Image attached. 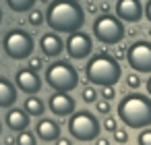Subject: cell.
<instances>
[{
	"instance_id": "cell-20",
	"label": "cell",
	"mask_w": 151,
	"mask_h": 145,
	"mask_svg": "<svg viewBox=\"0 0 151 145\" xmlns=\"http://www.w3.org/2000/svg\"><path fill=\"white\" fill-rule=\"evenodd\" d=\"M17 145H37V141H35L33 133H29V131L25 128V131H21V133L17 135Z\"/></svg>"
},
{
	"instance_id": "cell-26",
	"label": "cell",
	"mask_w": 151,
	"mask_h": 145,
	"mask_svg": "<svg viewBox=\"0 0 151 145\" xmlns=\"http://www.w3.org/2000/svg\"><path fill=\"white\" fill-rule=\"evenodd\" d=\"M112 135H114V141H116V143H126V141H128V133L122 131V128H116Z\"/></svg>"
},
{
	"instance_id": "cell-24",
	"label": "cell",
	"mask_w": 151,
	"mask_h": 145,
	"mask_svg": "<svg viewBox=\"0 0 151 145\" xmlns=\"http://www.w3.org/2000/svg\"><path fill=\"white\" fill-rule=\"evenodd\" d=\"M139 145H151V128L147 126L145 131H141L139 135Z\"/></svg>"
},
{
	"instance_id": "cell-21",
	"label": "cell",
	"mask_w": 151,
	"mask_h": 145,
	"mask_svg": "<svg viewBox=\"0 0 151 145\" xmlns=\"http://www.w3.org/2000/svg\"><path fill=\"white\" fill-rule=\"evenodd\" d=\"M83 100H85L87 104H95V100H97V89H95V85L83 87Z\"/></svg>"
},
{
	"instance_id": "cell-8",
	"label": "cell",
	"mask_w": 151,
	"mask_h": 145,
	"mask_svg": "<svg viewBox=\"0 0 151 145\" xmlns=\"http://www.w3.org/2000/svg\"><path fill=\"white\" fill-rule=\"evenodd\" d=\"M126 62L134 73H151V42L139 40L128 46L126 50Z\"/></svg>"
},
{
	"instance_id": "cell-29",
	"label": "cell",
	"mask_w": 151,
	"mask_h": 145,
	"mask_svg": "<svg viewBox=\"0 0 151 145\" xmlns=\"http://www.w3.org/2000/svg\"><path fill=\"white\" fill-rule=\"evenodd\" d=\"M143 17L151 23V0H147V4L143 6Z\"/></svg>"
},
{
	"instance_id": "cell-2",
	"label": "cell",
	"mask_w": 151,
	"mask_h": 145,
	"mask_svg": "<svg viewBox=\"0 0 151 145\" xmlns=\"http://www.w3.org/2000/svg\"><path fill=\"white\" fill-rule=\"evenodd\" d=\"M118 118L128 128L151 126V97L143 93H128L118 104Z\"/></svg>"
},
{
	"instance_id": "cell-3",
	"label": "cell",
	"mask_w": 151,
	"mask_h": 145,
	"mask_svg": "<svg viewBox=\"0 0 151 145\" xmlns=\"http://www.w3.org/2000/svg\"><path fill=\"white\" fill-rule=\"evenodd\" d=\"M85 77L95 87H108V85L116 87V83L122 77V69H120V64L114 56L95 54L85 66Z\"/></svg>"
},
{
	"instance_id": "cell-14",
	"label": "cell",
	"mask_w": 151,
	"mask_h": 145,
	"mask_svg": "<svg viewBox=\"0 0 151 145\" xmlns=\"http://www.w3.org/2000/svg\"><path fill=\"white\" fill-rule=\"evenodd\" d=\"M6 124H9L11 131L21 133V131H25L29 126V114L25 112V108L23 110L21 108H9V112H6Z\"/></svg>"
},
{
	"instance_id": "cell-17",
	"label": "cell",
	"mask_w": 151,
	"mask_h": 145,
	"mask_svg": "<svg viewBox=\"0 0 151 145\" xmlns=\"http://www.w3.org/2000/svg\"><path fill=\"white\" fill-rule=\"evenodd\" d=\"M44 110H46V106H44V102H42L40 97L31 95V97L25 100V112H27L29 116H42Z\"/></svg>"
},
{
	"instance_id": "cell-22",
	"label": "cell",
	"mask_w": 151,
	"mask_h": 145,
	"mask_svg": "<svg viewBox=\"0 0 151 145\" xmlns=\"http://www.w3.org/2000/svg\"><path fill=\"white\" fill-rule=\"evenodd\" d=\"M99 97H104V100H114L116 97V89H114V85H108V87H99Z\"/></svg>"
},
{
	"instance_id": "cell-18",
	"label": "cell",
	"mask_w": 151,
	"mask_h": 145,
	"mask_svg": "<svg viewBox=\"0 0 151 145\" xmlns=\"http://www.w3.org/2000/svg\"><path fill=\"white\" fill-rule=\"evenodd\" d=\"M6 2L15 13H29L31 9H35V0H6Z\"/></svg>"
},
{
	"instance_id": "cell-23",
	"label": "cell",
	"mask_w": 151,
	"mask_h": 145,
	"mask_svg": "<svg viewBox=\"0 0 151 145\" xmlns=\"http://www.w3.org/2000/svg\"><path fill=\"white\" fill-rule=\"evenodd\" d=\"M95 110H97L99 114H108V112H110V102L104 100V97L95 100Z\"/></svg>"
},
{
	"instance_id": "cell-28",
	"label": "cell",
	"mask_w": 151,
	"mask_h": 145,
	"mask_svg": "<svg viewBox=\"0 0 151 145\" xmlns=\"http://www.w3.org/2000/svg\"><path fill=\"white\" fill-rule=\"evenodd\" d=\"M29 69H33V71H37V69H42V58H35V56H29Z\"/></svg>"
},
{
	"instance_id": "cell-25",
	"label": "cell",
	"mask_w": 151,
	"mask_h": 145,
	"mask_svg": "<svg viewBox=\"0 0 151 145\" xmlns=\"http://www.w3.org/2000/svg\"><path fill=\"white\" fill-rule=\"evenodd\" d=\"M126 85H128L130 89H137V87L141 85V79H139V75H137V73H130V75L126 77Z\"/></svg>"
},
{
	"instance_id": "cell-15",
	"label": "cell",
	"mask_w": 151,
	"mask_h": 145,
	"mask_svg": "<svg viewBox=\"0 0 151 145\" xmlns=\"http://www.w3.org/2000/svg\"><path fill=\"white\" fill-rule=\"evenodd\" d=\"M15 102H17V85L0 77V108H13Z\"/></svg>"
},
{
	"instance_id": "cell-16",
	"label": "cell",
	"mask_w": 151,
	"mask_h": 145,
	"mask_svg": "<svg viewBox=\"0 0 151 145\" xmlns=\"http://www.w3.org/2000/svg\"><path fill=\"white\" fill-rule=\"evenodd\" d=\"M37 137L44 139V141H56L60 137V126L56 120H50V118H44L37 122Z\"/></svg>"
},
{
	"instance_id": "cell-1",
	"label": "cell",
	"mask_w": 151,
	"mask_h": 145,
	"mask_svg": "<svg viewBox=\"0 0 151 145\" xmlns=\"http://www.w3.org/2000/svg\"><path fill=\"white\" fill-rule=\"evenodd\" d=\"M44 15L48 27L56 33L79 31L85 23V11L77 0H52Z\"/></svg>"
},
{
	"instance_id": "cell-34",
	"label": "cell",
	"mask_w": 151,
	"mask_h": 145,
	"mask_svg": "<svg viewBox=\"0 0 151 145\" xmlns=\"http://www.w3.org/2000/svg\"><path fill=\"white\" fill-rule=\"evenodd\" d=\"M0 23H2V9H0Z\"/></svg>"
},
{
	"instance_id": "cell-31",
	"label": "cell",
	"mask_w": 151,
	"mask_h": 145,
	"mask_svg": "<svg viewBox=\"0 0 151 145\" xmlns=\"http://www.w3.org/2000/svg\"><path fill=\"white\" fill-rule=\"evenodd\" d=\"M95 145H110V141L104 139V137H97V139H95Z\"/></svg>"
},
{
	"instance_id": "cell-32",
	"label": "cell",
	"mask_w": 151,
	"mask_h": 145,
	"mask_svg": "<svg viewBox=\"0 0 151 145\" xmlns=\"http://www.w3.org/2000/svg\"><path fill=\"white\" fill-rule=\"evenodd\" d=\"M56 145H73V143H70L68 139H62V137H58V139H56Z\"/></svg>"
},
{
	"instance_id": "cell-7",
	"label": "cell",
	"mask_w": 151,
	"mask_h": 145,
	"mask_svg": "<svg viewBox=\"0 0 151 145\" xmlns=\"http://www.w3.org/2000/svg\"><path fill=\"white\" fill-rule=\"evenodd\" d=\"M93 35L101 44L114 46V44L122 42V38H124V25L114 15H99L93 21Z\"/></svg>"
},
{
	"instance_id": "cell-35",
	"label": "cell",
	"mask_w": 151,
	"mask_h": 145,
	"mask_svg": "<svg viewBox=\"0 0 151 145\" xmlns=\"http://www.w3.org/2000/svg\"><path fill=\"white\" fill-rule=\"evenodd\" d=\"M0 133H2V122H0Z\"/></svg>"
},
{
	"instance_id": "cell-10",
	"label": "cell",
	"mask_w": 151,
	"mask_h": 145,
	"mask_svg": "<svg viewBox=\"0 0 151 145\" xmlns=\"http://www.w3.org/2000/svg\"><path fill=\"white\" fill-rule=\"evenodd\" d=\"M15 85L23 91V93H29V95H33V93H37L40 89H42V79H40V75L33 71V69H19L17 71V75H15Z\"/></svg>"
},
{
	"instance_id": "cell-9",
	"label": "cell",
	"mask_w": 151,
	"mask_h": 145,
	"mask_svg": "<svg viewBox=\"0 0 151 145\" xmlns=\"http://www.w3.org/2000/svg\"><path fill=\"white\" fill-rule=\"evenodd\" d=\"M93 50V42L91 38L85 33V31H73L68 33V40H66V52L73 60H83L91 54Z\"/></svg>"
},
{
	"instance_id": "cell-5",
	"label": "cell",
	"mask_w": 151,
	"mask_h": 145,
	"mask_svg": "<svg viewBox=\"0 0 151 145\" xmlns=\"http://www.w3.org/2000/svg\"><path fill=\"white\" fill-rule=\"evenodd\" d=\"M2 48H4L9 58H13V60H27L29 56H33L35 42H33V35L29 31L15 27V29H11L4 35Z\"/></svg>"
},
{
	"instance_id": "cell-27",
	"label": "cell",
	"mask_w": 151,
	"mask_h": 145,
	"mask_svg": "<svg viewBox=\"0 0 151 145\" xmlns=\"http://www.w3.org/2000/svg\"><path fill=\"white\" fill-rule=\"evenodd\" d=\"M104 128L110 131V133H114V131L118 128V126H116V118H114V116H108V118L104 120Z\"/></svg>"
},
{
	"instance_id": "cell-4",
	"label": "cell",
	"mask_w": 151,
	"mask_h": 145,
	"mask_svg": "<svg viewBox=\"0 0 151 145\" xmlns=\"http://www.w3.org/2000/svg\"><path fill=\"white\" fill-rule=\"evenodd\" d=\"M46 83L54 91H73L79 85V73L77 69L66 60H56L46 69Z\"/></svg>"
},
{
	"instance_id": "cell-36",
	"label": "cell",
	"mask_w": 151,
	"mask_h": 145,
	"mask_svg": "<svg viewBox=\"0 0 151 145\" xmlns=\"http://www.w3.org/2000/svg\"><path fill=\"white\" fill-rule=\"evenodd\" d=\"M77 2H79V0H77Z\"/></svg>"
},
{
	"instance_id": "cell-12",
	"label": "cell",
	"mask_w": 151,
	"mask_h": 145,
	"mask_svg": "<svg viewBox=\"0 0 151 145\" xmlns=\"http://www.w3.org/2000/svg\"><path fill=\"white\" fill-rule=\"evenodd\" d=\"M48 106L50 110L56 114V116H70L75 112V100L66 93V91H56L50 95L48 100Z\"/></svg>"
},
{
	"instance_id": "cell-30",
	"label": "cell",
	"mask_w": 151,
	"mask_h": 145,
	"mask_svg": "<svg viewBox=\"0 0 151 145\" xmlns=\"http://www.w3.org/2000/svg\"><path fill=\"white\" fill-rule=\"evenodd\" d=\"M4 145H17V137H13V135L4 137Z\"/></svg>"
},
{
	"instance_id": "cell-19",
	"label": "cell",
	"mask_w": 151,
	"mask_h": 145,
	"mask_svg": "<svg viewBox=\"0 0 151 145\" xmlns=\"http://www.w3.org/2000/svg\"><path fill=\"white\" fill-rule=\"evenodd\" d=\"M27 19H29V23H31L33 27H40V25H44V23H46V15H44L42 11H37V9H31Z\"/></svg>"
},
{
	"instance_id": "cell-13",
	"label": "cell",
	"mask_w": 151,
	"mask_h": 145,
	"mask_svg": "<svg viewBox=\"0 0 151 145\" xmlns=\"http://www.w3.org/2000/svg\"><path fill=\"white\" fill-rule=\"evenodd\" d=\"M40 48H42V54H44L46 58H56V56L62 54V50H64V42H62V38H60L56 31H48V33L42 35V40H40Z\"/></svg>"
},
{
	"instance_id": "cell-6",
	"label": "cell",
	"mask_w": 151,
	"mask_h": 145,
	"mask_svg": "<svg viewBox=\"0 0 151 145\" xmlns=\"http://www.w3.org/2000/svg\"><path fill=\"white\" fill-rule=\"evenodd\" d=\"M68 131L75 139H79L83 143L95 141L99 137V120L87 110L73 112L70 118H68Z\"/></svg>"
},
{
	"instance_id": "cell-33",
	"label": "cell",
	"mask_w": 151,
	"mask_h": 145,
	"mask_svg": "<svg viewBox=\"0 0 151 145\" xmlns=\"http://www.w3.org/2000/svg\"><path fill=\"white\" fill-rule=\"evenodd\" d=\"M145 87H147V93H149V95H151V77H149V81H147V83H145Z\"/></svg>"
},
{
	"instance_id": "cell-11",
	"label": "cell",
	"mask_w": 151,
	"mask_h": 145,
	"mask_svg": "<svg viewBox=\"0 0 151 145\" xmlns=\"http://www.w3.org/2000/svg\"><path fill=\"white\" fill-rule=\"evenodd\" d=\"M116 17L126 23H137L143 17L141 0H116Z\"/></svg>"
}]
</instances>
